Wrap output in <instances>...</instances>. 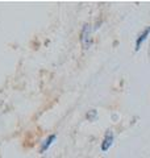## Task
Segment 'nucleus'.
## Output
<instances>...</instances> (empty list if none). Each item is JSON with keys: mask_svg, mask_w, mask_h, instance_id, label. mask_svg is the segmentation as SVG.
Instances as JSON below:
<instances>
[{"mask_svg": "<svg viewBox=\"0 0 150 158\" xmlns=\"http://www.w3.org/2000/svg\"><path fill=\"white\" fill-rule=\"evenodd\" d=\"M81 42L83 44L84 49H87L91 44V37H90V25L86 24L82 29V33H81Z\"/></svg>", "mask_w": 150, "mask_h": 158, "instance_id": "obj_1", "label": "nucleus"}, {"mask_svg": "<svg viewBox=\"0 0 150 158\" xmlns=\"http://www.w3.org/2000/svg\"><path fill=\"white\" fill-rule=\"evenodd\" d=\"M113 144V133L111 131H107L106 136H104V140L102 142V152H108V149L112 146Z\"/></svg>", "mask_w": 150, "mask_h": 158, "instance_id": "obj_2", "label": "nucleus"}, {"mask_svg": "<svg viewBox=\"0 0 150 158\" xmlns=\"http://www.w3.org/2000/svg\"><path fill=\"white\" fill-rule=\"evenodd\" d=\"M149 34H150V27H149V28H146V29H145V31H144V32L138 36L137 42H136V50H140V48H141V44L145 41V40L148 38Z\"/></svg>", "mask_w": 150, "mask_h": 158, "instance_id": "obj_3", "label": "nucleus"}, {"mask_svg": "<svg viewBox=\"0 0 150 158\" xmlns=\"http://www.w3.org/2000/svg\"><path fill=\"white\" fill-rule=\"evenodd\" d=\"M54 140H56V135H52V136H49V137L46 138V140H45L44 145H42V148H41V153H44L45 150H46L48 148H49L50 145L53 144V141H54Z\"/></svg>", "mask_w": 150, "mask_h": 158, "instance_id": "obj_4", "label": "nucleus"}, {"mask_svg": "<svg viewBox=\"0 0 150 158\" xmlns=\"http://www.w3.org/2000/svg\"><path fill=\"white\" fill-rule=\"evenodd\" d=\"M96 116H98V112L95 111V110H92V111H90V112L87 113V120L94 121L95 118H96Z\"/></svg>", "mask_w": 150, "mask_h": 158, "instance_id": "obj_5", "label": "nucleus"}]
</instances>
